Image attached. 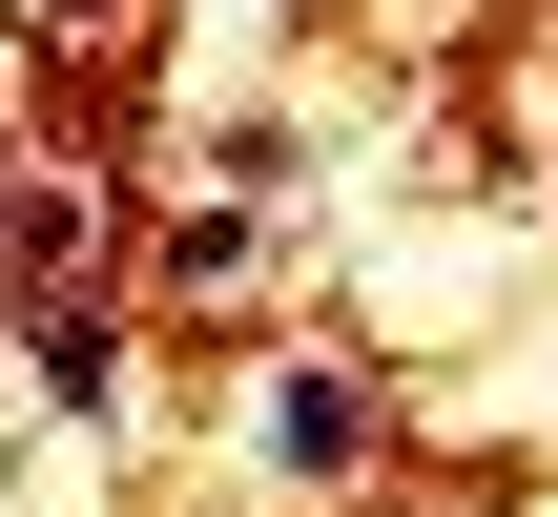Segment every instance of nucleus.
I'll use <instances>...</instances> for the list:
<instances>
[{"label":"nucleus","mask_w":558,"mask_h":517,"mask_svg":"<svg viewBox=\"0 0 558 517\" xmlns=\"http://www.w3.org/2000/svg\"><path fill=\"white\" fill-rule=\"evenodd\" d=\"M248 456L331 497V477H373V394L352 373H248Z\"/></svg>","instance_id":"obj_1"},{"label":"nucleus","mask_w":558,"mask_h":517,"mask_svg":"<svg viewBox=\"0 0 558 517\" xmlns=\"http://www.w3.org/2000/svg\"><path fill=\"white\" fill-rule=\"evenodd\" d=\"M41 394H62V414H104V394H124V332H104V290H41Z\"/></svg>","instance_id":"obj_2"}]
</instances>
